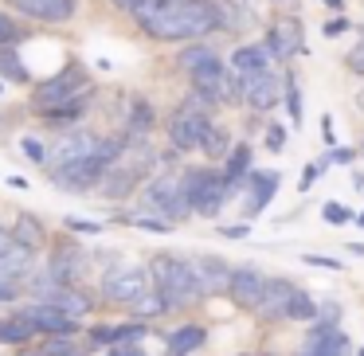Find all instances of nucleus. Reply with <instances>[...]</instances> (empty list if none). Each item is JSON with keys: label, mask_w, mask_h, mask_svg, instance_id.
I'll return each instance as SVG.
<instances>
[{"label": "nucleus", "mask_w": 364, "mask_h": 356, "mask_svg": "<svg viewBox=\"0 0 364 356\" xmlns=\"http://www.w3.org/2000/svg\"><path fill=\"white\" fill-rule=\"evenodd\" d=\"M129 16L157 43H196L220 28V9L212 0H141Z\"/></svg>", "instance_id": "1"}, {"label": "nucleus", "mask_w": 364, "mask_h": 356, "mask_svg": "<svg viewBox=\"0 0 364 356\" xmlns=\"http://www.w3.org/2000/svg\"><path fill=\"white\" fill-rule=\"evenodd\" d=\"M149 274H153V290L165 298L168 309H188L192 301L204 298L196 274H192V262L188 259H176V254H157L149 262Z\"/></svg>", "instance_id": "2"}, {"label": "nucleus", "mask_w": 364, "mask_h": 356, "mask_svg": "<svg viewBox=\"0 0 364 356\" xmlns=\"http://www.w3.org/2000/svg\"><path fill=\"white\" fill-rule=\"evenodd\" d=\"M208 98L196 95V90H188V98H184L181 106H176L173 114H168V141H173L176 153H196L200 145H204L208 129H212V114H208Z\"/></svg>", "instance_id": "3"}, {"label": "nucleus", "mask_w": 364, "mask_h": 356, "mask_svg": "<svg viewBox=\"0 0 364 356\" xmlns=\"http://www.w3.org/2000/svg\"><path fill=\"white\" fill-rule=\"evenodd\" d=\"M181 188H184V200H188L192 212L200 215H220L223 200H228V180L223 173H212V168H188L181 176Z\"/></svg>", "instance_id": "4"}, {"label": "nucleus", "mask_w": 364, "mask_h": 356, "mask_svg": "<svg viewBox=\"0 0 364 356\" xmlns=\"http://www.w3.org/2000/svg\"><path fill=\"white\" fill-rule=\"evenodd\" d=\"M79 95H90V82H87V75L79 71V67H63L59 75H51L48 82H40L36 87V114L40 110H48V106H55V102H67V98H79Z\"/></svg>", "instance_id": "5"}, {"label": "nucleus", "mask_w": 364, "mask_h": 356, "mask_svg": "<svg viewBox=\"0 0 364 356\" xmlns=\"http://www.w3.org/2000/svg\"><path fill=\"white\" fill-rule=\"evenodd\" d=\"M282 90H286V82L278 79L274 71H259V75H247V79H239V102H247L251 110L267 114L270 106H278Z\"/></svg>", "instance_id": "6"}, {"label": "nucleus", "mask_w": 364, "mask_h": 356, "mask_svg": "<svg viewBox=\"0 0 364 356\" xmlns=\"http://www.w3.org/2000/svg\"><path fill=\"white\" fill-rule=\"evenodd\" d=\"M145 290H153V282L137 266H122L114 274H106V282H102V298L114 301V306H134Z\"/></svg>", "instance_id": "7"}, {"label": "nucleus", "mask_w": 364, "mask_h": 356, "mask_svg": "<svg viewBox=\"0 0 364 356\" xmlns=\"http://www.w3.org/2000/svg\"><path fill=\"white\" fill-rule=\"evenodd\" d=\"M149 207H157L161 215H165L168 223H176V220H184V215L192 212L188 207V200H184V188H181V180H173V176H161V180H153L149 184Z\"/></svg>", "instance_id": "8"}, {"label": "nucleus", "mask_w": 364, "mask_h": 356, "mask_svg": "<svg viewBox=\"0 0 364 356\" xmlns=\"http://www.w3.org/2000/svg\"><path fill=\"white\" fill-rule=\"evenodd\" d=\"M24 317L32 321L36 333H48V337H71V333H79V317L63 313V309L51 306V301H36V306H28Z\"/></svg>", "instance_id": "9"}, {"label": "nucleus", "mask_w": 364, "mask_h": 356, "mask_svg": "<svg viewBox=\"0 0 364 356\" xmlns=\"http://www.w3.org/2000/svg\"><path fill=\"white\" fill-rule=\"evenodd\" d=\"M12 9L28 20H40V24H67L79 12V0H9Z\"/></svg>", "instance_id": "10"}, {"label": "nucleus", "mask_w": 364, "mask_h": 356, "mask_svg": "<svg viewBox=\"0 0 364 356\" xmlns=\"http://www.w3.org/2000/svg\"><path fill=\"white\" fill-rule=\"evenodd\" d=\"M262 286H267V278H262L255 266H235L231 278H228V298L235 301L239 309L255 313V306H259V298H262Z\"/></svg>", "instance_id": "11"}, {"label": "nucleus", "mask_w": 364, "mask_h": 356, "mask_svg": "<svg viewBox=\"0 0 364 356\" xmlns=\"http://www.w3.org/2000/svg\"><path fill=\"white\" fill-rule=\"evenodd\" d=\"M294 290H298V282H286V278H267L255 313H259L262 321H282V313H286V306H290Z\"/></svg>", "instance_id": "12"}, {"label": "nucleus", "mask_w": 364, "mask_h": 356, "mask_svg": "<svg viewBox=\"0 0 364 356\" xmlns=\"http://www.w3.org/2000/svg\"><path fill=\"white\" fill-rule=\"evenodd\" d=\"M82 270H87V254L79 251V247H59L55 254H51V282L55 286H75L82 278Z\"/></svg>", "instance_id": "13"}, {"label": "nucleus", "mask_w": 364, "mask_h": 356, "mask_svg": "<svg viewBox=\"0 0 364 356\" xmlns=\"http://www.w3.org/2000/svg\"><path fill=\"white\" fill-rule=\"evenodd\" d=\"M188 262H192V274H196V282H200V290H204V293L228 290V278H231L228 262L212 259V254H196V259H188Z\"/></svg>", "instance_id": "14"}, {"label": "nucleus", "mask_w": 364, "mask_h": 356, "mask_svg": "<svg viewBox=\"0 0 364 356\" xmlns=\"http://www.w3.org/2000/svg\"><path fill=\"white\" fill-rule=\"evenodd\" d=\"M231 75L235 79H247V75H259V71H270V51L259 48V43H243V48L231 51Z\"/></svg>", "instance_id": "15"}, {"label": "nucleus", "mask_w": 364, "mask_h": 356, "mask_svg": "<svg viewBox=\"0 0 364 356\" xmlns=\"http://www.w3.org/2000/svg\"><path fill=\"white\" fill-rule=\"evenodd\" d=\"M267 51H270V59H290L294 51H301L298 20H282V24H274V32L267 36Z\"/></svg>", "instance_id": "16"}, {"label": "nucleus", "mask_w": 364, "mask_h": 356, "mask_svg": "<svg viewBox=\"0 0 364 356\" xmlns=\"http://www.w3.org/2000/svg\"><path fill=\"white\" fill-rule=\"evenodd\" d=\"M274 188H278V173H255V176H251V196H247V204H243V215H247V220H251V215H259L262 207L270 204Z\"/></svg>", "instance_id": "17"}, {"label": "nucleus", "mask_w": 364, "mask_h": 356, "mask_svg": "<svg viewBox=\"0 0 364 356\" xmlns=\"http://www.w3.org/2000/svg\"><path fill=\"white\" fill-rule=\"evenodd\" d=\"M40 301H51V306H59L71 317H87L90 313V298L79 293V286H55V290H51L48 298H40Z\"/></svg>", "instance_id": "18"}, {"label": "nucleus", "mask_w": 364, "mask_h": 356, "mask_svg": "<svg viewBox=\"0 0 364 356\" xmlns=\"http://www.w3.org/2000/svg\"><path fill=\"white\" fill-rule=\"evenodd\" d=\"M204 345V329L200 325H181V329L168 333V356H192Z\"/></svg>", "instance_id": "19"}, {"label": "nucleus", "mask_w": 364, "mask_h": 356, "mask_svg": "<svg viewBox=\"0 0 364 356\" xmlns=\"http://www.w3.org/2000/svg\"><path fill=\"white\" fill-rule=\"evenodd\" d=\"M9 235H12V243H16V247H28V251H40V247H43V227H40L36 215H20V220L9 227Z\"/></svg>", "instance_id": "20"}, {"label": "nucleus", "mask_w": 364, "mask_h": 356, "mask_svg": "<svg viewBox=\"0 0 364 356\" xmlns=\"http://www.w3.org/2000/svg\"><path fill=\"white\" fill-rule=\"evenodd\" d=\"M306 356H348V340L337 329L329 333H314V340L306 345Z\"/></svg>", "instance_id": "21"}, {"label": "nucleus", "mask_w": 364, "mask_h": 356, "mask_svg": "<svg viewBox=\"0 0 364 356\" xmlns=\"http://www.w3.org/2000/svg\"><path fill=\"white\" fill-rule=\"evenodd\" d=\"M32 337H36V329L24 313H12L9 321H0V345H28Z\"/></svg>", "instance_id": "22"}, {"label": "nucleus", "mask_w": 364, "mask_h": 356, "mask_svg": "<svg viewBox=\"0 0 364 356\" xmlns=\"http://www.w3.org/2000/svg\"><path fill=\"white\" fill-rule=\"evenodd\" d=\"M28 270H32V251H28V247L9 243V251L0 254V274H9V282H12V278L28 274Z\"/></svg>", "instance_id": "23"}, {"label": "nucleus", "mask_w": 364, "mask_h": 356, "mask_svg": "<svg viewBox=\"0 0 364 356\" xmlns=\"http://www.w3.org/2000/svg\"><path fill=\"white\" fill-rule=\"evenodd\" d=\"M223 157H228V165H223V180H228V188H235V180L251 168V149H247V145H231Z\"/></svg>", "instance_id": "24"}, {"label": "nucleus", "mask_w": 364, "mask_h": 356, "mask_svg": "<svg viewBox=\"0 0 364 356\" xmlns=\"http://www.w3.org/2000/svg\"><path fill=\"white\" fill-rule=\"evenodd\" d=\"M141 325H114V329H95L90 333V340H95V345H129V340H137L141 337Z\"/></svg>", "instance_id": "25"}, {"label": "nucleus", "mask_w": 364, "mask_h": 356, "mask_svg": "<svg viewBox=\"0 0 364 356\" xmlns=\"http://www.w3.org/2000/svg\"><path fill=\"white\" fill-rule=\"evenodd\" d=\"M87 98H90V95H79V98H67V102H55V106H48V110H40V118H48V122H75L82 110H87Z\"/></svg>", "instance_id": "26"}, {"label": "nucleus", "mask_w": 364, "mask_h": 356, "mask_svg": "<svg viewBox=\"0 0 364 356\" xmlns=\"http://www.w3.org/2000/svg\"><path fill=\"white\" fill-rule=\"evenodd\" d=\"M317 317V306L309 301V293L301 290H294V298H290V306H286V313H282V321H314Z\"/></svg>", "instance_id": "27"}, {"label": "nucleus", "mask_w": 364, "mask_h": 356, "mask_svg": "<svg viewBox=\"0 0 364 356\" xmlns=\"http://www.w3.org/2000/svg\"><path fill=\"white\" fill-rule=\"evenodd\" d=\"M165 309H168V306H165V298H161L157 290H145L141 298H137L134 306H129V313H134V317H141V321H149V317H161Z\"/></svg>", "instance_id": "28"}, {"label": "nucleus", "mask_w": 364, "mask_h": 356, "mask_svg": "<svg viewBox=\"0 0 364 356\" xmlns=\"http://www.w3.org/2000/svg\"><path fill=\"white\" fill-rule=\"evenodd\" d=\"M228 149H231V134H228L223 126H215V122H212V129H208V137H204V145H200V153H208L212 161H220Z\"/></svg>", "instance_id": "29"}, {"label": "nucleus", "mask_w": 364, "mask_h": 356, "mask_svg": "<svg viewBox=\"0 0 364 356\" xmlns=\"http://www.w3.org/2000/svg\"><path fill=\"white\" fill-rule=\"evenodd\" d=\"M0 75H4L9 82H28L24 59L16 55V48H0Z\"/></svg>", "instance_id": "30"}, {"label": "nucleus", "mask_w": 364, "mask_h": 356, "mask_svg": "<svg viewBox=\"0 0 364 356\" xmlns=\"http://www.w3.org/2000/svg\"><path fill=\"white\" fill-rule=\"evenodd\" d=\"M149 122H153V114H149V106H145V98H134V114H129V134L145 137V134H149Z\"/></svg>", "instance_id": "31"}, {"label": "nucleus", "mask_w": 364, "mask_h": 356, "mask_svg": "<svg viewBox=\"0 0 364 356\" xmlns=\"http://www.w3.org/2000/svg\"><path fill=\"white\" fill-rule=\"evenodd\" d=\"M24 40V28L9 16V12H0V48H16Z\"/></svg>", "instance_id": "32"}, {"label": "nucleus", "mask_w": 364, "mask_h": 356, "mask_svg": "<svg viewBox=\"0 0 364 356\" xmlns=\"http://www.w3.org/2000/svg\"><path fill=\"white\" fill-rule=\"evenodd\" d=\"M282 98H286V106H290V118H294V126H301V102H298V87H294V79H290V87L282 90Z\"/></svg>", "instance_id": "33"}, {"label": "nucleus", "mask_w": 364, "mask_h": 356, "mask_svg": "<svg viewBox=\"0 0 364 356\" xmlns=\"http://www.w3.org/2000/svg\"><path fill=\"white\" fill-rule=\"evenodd\" d=\"M345 67H348L353 75H360V79H364V40L356 43V48L348 51V55H345Z\"/></svg>", "instance_id": "34"}, {"label": "nucleus", "mask_w": 364, "mask_h": 356, "mask_svg": "<svg viewBox=\"0 0 364 356\" xmlns=\"http://www.w3.org/2000/svg\"><path fill=\"white\" fill-rule=\"evenodd\" d=\"M129 223H134V227H145V231H165V235L176 227V223H168V220H149V215H137V220H129Z\"/></svg>", "instance_id": "35"}, {"label": "nucleus", "mask_w": 364, "mask_h": 356, "mask_svg": "<svg viewBox=\"0 0 364 356\" xmlns=\"http://www.w3.org/2000/svg\"><path fill=\"white\" fill-rule=\"evenodd\" d=\"M24 153L36 161V165H43V161H48V145L36 141V137H24Z\"/></svg>", "instance_id": "36"}, {"label": "nucleus", "mask_w": 364, "mask_h": 356, "mask_svg": "<svg viewBox=\"0 0 364 356\" xmlns=\"http://www.w3.org/2000/svg\"><path fill=\"white\" fill-rule=\"evenodd\" d=\"M325 220H329V223H348V220H353V212L341 207V204H325Z\"/></svg>", "instance_id": "37"}, {"label": "nucleus", "mask_w": 364, "mask_h": 356, "mask_svg": "<svg viewBox=\"0 0 364 356\" xmlns=\"http://www.w3.org/2000/svg\"><path fill=\"white\" fill-rule=\"evenodd\" d=\"M106 356H145V352L137 345H110V352H106Z\"/></svg>", "instance_id": "38"}, {"label": "nucleus", "mask_w": 364, "mask_h": 356, "mask_svg": "<svg viewBox=\"0 0 364 356\" xmlns=\"http://www.w3.org/2000/svg\"><path fill=\"white\" fill-rule=\"evenodd\" d=\"M282 141H286V129H282V126H270L267 145H270V149H282Z\"/></svg>", "instance_id": "39"}, {"label": "nucleus", "mask_w": 364, "mask_h": 356, "mask_svg": "<svg viewBox=\"0 0 364 356\" xmlns=\"http://www.w3.org/2000/svg\"><path fill=\"white\" fill-rule=\"evenodd\" d=\"M306 262H309V266H329V270H341V262H337V259H321V254H306Z\"/></svg>", "instance_id": "40"}, {"label": "nucleus", "mask_w": 364, "mask_h": 356, "mask_svg": "<svg viewBox=\"0 0 364 356\" xmlns=\"http://www.w3.org/2000/svg\"><path fill=\"white\" fill-rule=\"evenodd\" d=\"M247 231H251V227H247V223H239V227H220V235L223 239H243Z\"/></svg>", "instance_id": "41"}, {"label": "nucleus", "mask_w": 364, "mask_h": 356, "mask_svg": "<svg viewBox=\"0 0 364 356\" xmlns=\"http://www.w3.org/2000/svg\"><path fill=\"white\" fill-rule=\"evenodd\" d=\"M67 231H98V223H90V220H67Z\"/></svg>", "instance_id": "42"}, {"label": "nucleus", "mask_w": 364, "mask_h": 356, "mask_svg": "<svg viewBox=\"0 0 364 356\" xmlns=\"http://www.w3.org/2000/svg\"><path fill=\"white\" fill-rule=\"evenodd\" d=\"M329 161H337V165H348V161H353V149H333Z\"/></svg>", "instance_id": "43"}, {"label": "nucleus", "mask_w": 364, "mask_h": 356, "mask_svg": "<svg viewBox=\"0 0 364 356\" xmlns=\"http://www.w3.org/2000/svg\"><path fill=\"white\" fill-rule=\"evenodd\" d=\"M110 4H114V9H126V12H134L137 4H141V0H110Z\"/></svg>", "instance_id": "44"}, {"label": "nucleus", "mask_w": 364, "mask_h": 356, "mask_svg": "<svg viewBox=\"0 0 364 356\" xmlns=\"http://www.w3.org/2000/svg\"><path fill=\"white\" fill-rule=\"evenodd\" d=\"M12 298H16V286H4V282H0V301H12Z\"/></svg>", "instance_id": "45"}, {"label": "nucleus", "mask_w": 364, "mask_h": 356, "mask_svg": "<svg viewBox=\"0 0 364 356\" xmlns=\"http://www.w3.org/2000/svg\"><path fill=\"white\" fill-rule=\"evenodd\" d=\"M9 243H12V235H9V227H0V254L9 251Z\"/></svg>", "instance_id": "46"}, {"label": "nucleus", "mask_w": 364, "mask_h": 356, "mask_svg": "<svg viewBox=\"0 0 364 356\" xmlns=\"http://www.w3.org/2000/svg\"><path fill=\"white\" fill-rule=\"evenodd\" d=\"M341 32H345V24H341V20H333V24L325 28V36H341Z\"/></svg>", "instance_id": "47"}, {"label": "nucleus", "mask_w": 364, "mask_h": 356, "mask_svg": "<svg viewBox=\"0 0 364 356\" xmlns=\"http://www.w3.org/2000/svg\"><path fill=\"white\" fill-rule=\"evenodd\" d=\"M16 356H48V352H43V345H40V348H20Z\"/></svg>", "instance_id": "48"}, {"label": "nucleus", "mask_w": 364, "mask_h": 356, "mask_svg": "<svg viewBox=\"0 0 364 356\" xmlns=\"http://www.w3.org/2000/svg\"><path fill=\"white\" fill-rule=\"evenodd\" d=\"M356 106H360V110H364V90H360V95H356Z\"/></svg>", "instance_id": "49"}, {"label": "nucleus", "mask_w": 364, "mask_h": 356, "mask_svg": "<svg viewBox=\"0 0 364 356\" xmlns=\"http://www.w3.org/2000/svg\"><path fill=\"white\" fill-rule=\"evenodd\" d=\"M325 4H329V9H341V0H325Z\"/></svg>", "instance_id": "50"}, {"label": "nucleus", "mask_w": 364, "mask_h": 356, "mask_svg": "<svg viewBox=\"0 0 364 356\" xmlns=\"http://www.w3.org/2000/svg\"><path fill=\"white\" fill-rule=\"evenodd\" d=\"M67 356H87V352H79V348H75V352H67Z\"/></svg>", "instance_id": "51"}, {"label": "nucleus", "mask_w": 364, "mask_h": 356, "mask_svg": "<svg viewBox=\"0 0 364 356\" xmlns=\"http://www.w3.org/2000/svg\"><path fill=\"white\" fill-rule=\"evenodd\" d=\"M360 149H364V145H360Z\"/></svg>", "instance_id": "52"}]
</instances>
